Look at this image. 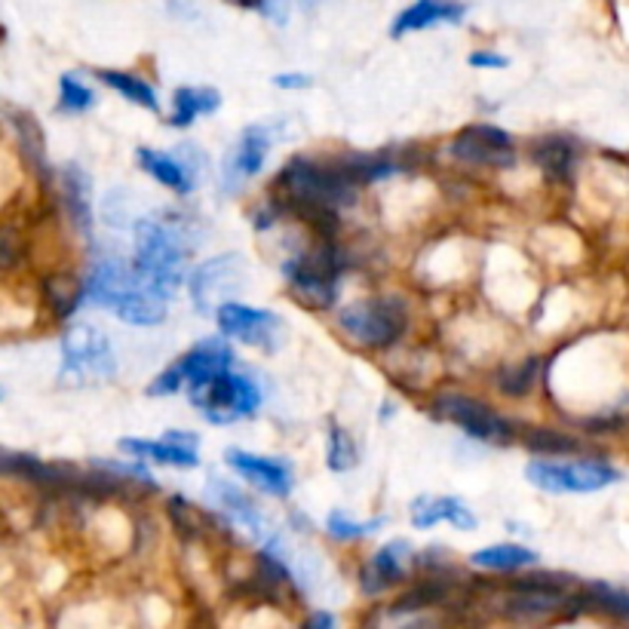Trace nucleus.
<instances>
[{
    "label": "nucleus",
    "mask_w": 629,
    "mask_h": 629,
    "mask_svg": "<svg viewBox=\"0 0 629 629\" xmlns=\"http://www.w3.org/2000/svg\"><path fill=\"white\" fill-rule=\"evenodd\" d=\"M187 262V240L184 227L166 219H144L135 227V267L148 286L158 295L170 298L182 283Z\"/></svg>",
    "instance_id": "obj_1"
},
{
    "label": "nucleus",
    "mask_w": 629,
    "mask_h": 629,
    "mask_svg": "<svg viewBox=\"0 0 629 629\" xmlns=\"http://www.w3.org/2000/svg\"><path fill=\"white\" fill-rule=\"evenodd\" d=\"M280 184L298 200L304 212L332 210V206H342L356 197V182L344 166H316L302 158L288 163L280 175Z\"/></svg>",
    "instance_id": "obj_2"
},
{
    "label": "nucleus",
    "mask_w": 629,
    "mask_h": 629,
    "mask_svg": "<svg viewBox=\"0 0 629 629\" xmlns=\"http://www.w3.org/2000/svg\"><path fill=\"white\" fill-rule=\"evenodd\" d=\"M342 326L351 338L366 347H390L408 328L406 304L396 298H372V302L351 304L342 314Z\"/></svg>",
    "instance_id": "obj_3"
},
{
    "label": "nucleus",
    "mask_w": 629,
    "mask_h": 629,
    "mask_svg": "<svg viewBox=\"0 0 629 629\" xmlns=\"http://www.w3.org/2000/svg\"><path fill=\"white\" fill-rule=\"evenodd\" d=\"M108 375H114V356L105 335L87 323L68 328L62 338V381L83 384V381L108 378Z\"/></svg>",
    "instance_id": "obj_4"
},
{
    "label": "nucleus",
    "mask_w": 629,
    "mask_h": 629,
    "mask_svg": "<svg viewBox=\"0 0 629 629\" xmlns=\"http://www.w3.org/2000/svg\"><path fill=\"white\" fill-rule=\"evenodd\" d=\"M191 399H194L197 408H203V415L215 420V424H227V420L252 415L255 408L262 406L258 387H255L250 378L231 375V372H222V375H215L206 387L191 390Z\"/></svg>",
    "instance_id": "obj_5"
},
{
    "label": "nucleus",
    "mask_w": 629,
    "mask_h": 629,
    "mask_svg": "<svg viewBox=\"0 0 629 629\" xmlns=\"http://www.w3.org/2000/svg\"><path fill=\"white\" fill-rule=\"evenodd\" d=\"M525 476L531 486L544 491H599L620 479V473L599 460L584 464H550V460H531L525 467Z\"/></svg>",
    "instance_id": "obj_6"
},
{
    "label": "nucleus",
    "mask_w": 629,
    "mask_h": 629,
    "mask_svg": "<svg viewBox=\"0 0 629 629\" xmlns=\"http://www.w3.org/2000/svg\"><path fill=\"white\" fill-rule=\"evenodd\" d=\"M246 267L240 255H224V258H212V262L200 264L194 276H191V298L200 314L210 316L219 311L227 298L246 286Z\"/></svg>",
    "instance_id": "obj_7"
},
{
    "label": "nucleus",
    "mask_w": 629,
    "mask_h": 629,
    "mask_svg": "<svg viewBox=\"0 0 629 629\" xmlns=\"http://www.w3.org/2000/svg\"><path fill=\"white\" fill-rule=\"evenodd\" d=\"M342 262L338 252L332 246H319V250L307 252L302 258H292L286 264V274L292 280V288L307 298L316 307H326L335 302V280H338Z\"/></svg>",
    "instance_id": "obj_8"
},
{
    "label": "nucleus",
    "mask_w": 629,
    "mask_h": 629,
    "mask_svg": "<svg viewBox=\"0 0 629 629\" xmlns=\"http://www.w3.org/2000/svg\"><path fill=\"white\" fill-rule=\"evenodd\" d=\"M436 412L446 415L448 420H455L460 430H467L476 439H486V443H507L513 436L510 420L500 418L498 412H491V408L476 403L470 396H439L436 399Z\"/></svg>",
    "instance_id": "obj_9"
},
{
    "label": "nucleus",
    "mask_w": 629,
    "mask_h": 629,
    "mask_svg": "<svg viewBox=\"0 0 629 629\" xmlns=\"http://www.w3.org/2000/svg\"><path fill=\"white\" fill-rule=\"evenodd\" d=\"M455 158L467 160V163H483V166H510L516 154H513L510 135L498 126H486L476 123L460 132L455 144H452Z\"/></svg>",
    "instance_id": "obj_10"
},
{
    "label": "nucleus",
    "mask_w": 629,
    "mask_h": 629,
    "mask_svg": "<svg viewBox=\"0 0 629 629\" xmlns=\"http://www.w3.org/2000/svg\"><path fill=\"white\" fill-rule=\"evenodd\" d=\"M215 323H219V328H222L224 335L240 338V342L246 344H271L276 332L283 328L280 316L271 314V311H258V307H246V304H234V302H227L219 307Z\"/></svg>",
    "instance_id": "obj_11"
},
{
    "label": "nucleus",
    "mask_w": 629,
    "mask_h": 629,
    "mask_svg": "<svg viewBox=\"0 0 629 629\" xmlns=\"http://www.w3.org/2000/svg\"><path fill=\"white\" fill-rule=\"evenodd\" d=\"M148 286L139 274V267L135 264H123L118 258H108L102 262L95 271H92L90 283H87V295H90L92 302L102 304V307H118L126 295H132L135 288Z\"/></svg>",
    "instance_id": "obj_12"
},
{
    "label": "nucleus",
    "mask_w": 629,
    "mask_h": 629,
    "mask_svg": "<svg viewBox=\"0 0 629 629\" xmlns=\"http://www.w3.org/2000/svg\"><path fill=\"white\" fill-rule=\"evenodd\" d=\"M227 464L234 467L240 476H246L252 486L264 488L271 495H288L292 488V470H288L283 460H271V458H258V455H246V452H236L231 448L227 452Z\"/></svg>",
    "instance_id": "obj_13"
},
{
    "label": "nucleus",
    "mask_w": 629,
    "mask_h": 629,
    "mask_svg": "<svg viewBox=\"0 0 629 629\" xmlns=\"http://www.w3.org/2000/svg\"><path fill=\"white\" fill-rule=\"evenodd\" d=\"M175 366L182 368L184 384H187L191 390H200V387H206L215 375H222V372L231 368V351H227L222 342H203L197 344L194 351H187Z\"/></svg>",
    "instance_id": "obj_14"
},
{
    "label": "nucleus",
    "mask_w": 629,
    "mask_h": 629,
    "mask_svg": "<svg viewBox=\"0 0 629 629\" xmlns=\"http://www.w3.org/2000/svg\"><path fill=\"white\" fill-rule=\"evenodd\" d=\"M460 19H464V3L458 0H415L408 10L396 16L390 34L403 38L408 31H420V28L439 26V22H460Z\"/></svg>",
    "instance_id": "obj_15"
},
{
    "label": "nucleus",
    "mask_w": 629,
    "mask_h": 629,
    "mask_svg": "<svg viewBox=\"0 0 629 629\" xmlns=\"http://www.w3.org/2000/svg\"><path fill=\"white\" fill-rule=\"evenodd\" d=\"M412 556V547L406 540H396V544H387L375 552V559L363 571V590L366 592H381L387 590L390 584H396L399 577L406 575V562Z\"/></svg>",
    "instance_id": "obj_16"
},
{
    "label": "nucleus",
    "mask_w": 629,
    "mask_h": 629,
    "mask_svg": "<svg viewBox=\"0 0 629 629\" xmlns=\"http://www.w3.org/2000/svg\"><path fill=\"white\" fill-rule=\"evenodd\" d=\"M436 523H452L458 528H476V516L458 498H420L412 504V525L433 528Z\"/></svg>",
    "instance_id": "obj_17"
},
{
    "label": "nucleus",
    "mask_w": 629,
    "mask_h": 629,
    "mask_svg": "<svg viewBox=\"0 0 629 629\" xmlns=\"http://www.w3.org/2000/svg\"><path fill=\"white\" fill-rule=\"evenodd\" d=\"M62 187H65V203L71 219L78 224L83 234H90L92 227V191H90V175L80 170L78 163H68L62 172Z\"/></svg>",
    "instance_id": "obj_18"
},
{
    "label": "nucleus",
    "mask_w": 629,
    "mask_h": 629,
    "mask_svg": "<svg viewBox=\"0 0 629 629\" xmlns=\"http://www.w3.org/2000/svg\"><path fill=\"white\" fill-rule=\"evenodd\" d=\"M114 314L123 323H132V326H158V323H163V316H166V307H163V295H158L151 286H142L135 288L132 295H126L114 307Z\"/></svg>",
    "instance_id": "obj_19"
},
{
    "label": "nucleus",
    "mask_w": 629,
    "mask_h": 629,
    "mask_svg": "<svg viewBox=\"0 0 629 629\" xmlns=\"http://www.w3.org/2000/svg\"><path fill=\"white\" fill-rule=\"evenodd\" d=\"M271 130L267 126H250L240 139V148H236L234 160H231V170L240 175V179H250L255 172H262L264 160H267V151H271Z\"/></svg>",
    "instance_id": "obj_20"
},
{
    "label": "nucleus",
    "mask_w": 629,
    "mask_h": 629,
    "mask_svg": "<svg viewBox=\"0 0 629 629\" xmlns=\"http://www.w3.org/2000/svg\"><path fill=\"white\" fill-rule=\"evenodd\" d=\"M120 448L130 452L135 458H151L160 460V464H175V467H197V448L179 446L172 439H163V443H139V439H120Z\"/></svg>",
    "instance_id": "obj_21"
},
{
    "label": "nucleus",
    "mask_w": 629,
    "mask_h": 629,
    "mask_svg": "<svg viewBox=\"0 0 629 629\" xmlns=\"http://www.w3.org/2000/svg\"><path fill=\"white\" fill-rule=\"evenodd\" d=\"M139 163H142L144 172H151L160 184H166L172 191H179V194L191 191V175L184 172V163H179L172 154L139 148Z\"/></svg>",
    "instance_id": "obj_22"
},
{
    "label": "nucleus",
    "mask_w": 629,
    "mask_h": 629,
    "mask_svg": "<svg viewBox=\"0 0 629 629\" xmlns=\"http://www.w3.org/2000/svg\"><path fill=\"white\" fill-rule=\"evenodd\" d=\"M535 163L540 170L547 172L550 179H568L571 175V166H575V142L571 139H562V135H550L535 148Z\"/></svg>",
    "instance_id": "obj_23"
},
{
    "label": "nucleus",
    "mask_w": 629,
    "mask_h": 629,
    "mask_svg": "<svg viewBox=\"0 0 629 629\" xmlns=\"http://www.w3.org/2000/svg\"><path fill=\"white\" fill-rule=\"evenodd\" d=\"M3 470L19 473L28 483L47 488H59L65 486V483H74V476H68L62 467H47V464H40V460H34L31 455H3Z\"/></svg>",
    "instance_id": "obj_24"
},
{
    "label": "nucleus",
    "mask_w": 629,
    "mask_h": 629,
    "mask_svg": "<svg viewBox=\"0 0 629 629\" xmlns=\"http://www.w3.org/2000/svg\"><path fill=\"white\" fill-rule=\"evenodd\" d=\"M222 105V95L210 87H182L175 90V114H172V123L175 126H187L191 120L200 118V114H210L215 108Z\"/></svg>",
    "instance_id": "obj_25"
},
{
    "label": "nucleus",
    "mask_w": 629,
    "mask_h": 629,
    "mask_svg": "<svg viewBox=\"0 0 629 629\" xmlns=\"http://www.w3.org/2000/svg\"><path fill=\"white\" fill-rule=\"evenodd\" d=\"M10 123H13L16 135H19V148L22 154L31 163V170L43 172V163H47V148H43V130L40 123L28 111H16L10 114Z\"/></svg>",
    "instance_id": "obj_26"
},
{
    "label": "nucleus",
    "mask_w": 629,
    "mask_h": 629,
    "mask_svg": "<svg viewBox=\"0 0 629 629\" xmlns=\"http://www.w3.org/2000/svg\"><path fill=\"white\" fill-rule=\"evenodd\" d=\"M470 562L476 568H495V571H513V568H525V565L538 562V556L516 544H500V547H488V550L473 552Z\"/></svg>",
    "instance_id": "obj_27"
},
{
    "label": "nucleus",
    "mask_w": 629,
    "mask_h": 629,
    "mask_svg": "<svg viewBox=\"0 0 629 629\" xmlns=\"http://www.w3.org/2000/svg\"><path fill=\"white\" fill-rule=\"evenodd\" d=\"M210 495L219 507H224V510L234 516L236 523H243L246 528H250V531H258V528H262V519H258V513H255V507H252V500L243 498V495H240L234 486H227L224 479L222 483H219V479H212Z\"/></svg>",
    "instance_id": "obj_28"
},
{
    "label": "nucleus",
    "mask_w": 629,
    "mask_h": 629,
    "mask_svg": "<svg viewBox=\"0 0 629 629\" xmlns=\"http://www.w3.org/2000/svg\"><path fill=\"white\" fill-rule=\"evenodd\" d=\"M99 78L105 80L111 90H118L120 95H126L130 102H135V105L148 108V111H158L160 108L158 92H154L151 83H144V80L123 74V71H99Z\"/></svg>",
    "instance_id": "obj_29"
},
{
    "label": "nucleus",
    "mask_w": 629,
    "mask_h": 629,
    "mask_svg": "<svg viewBox=\"0 0 629 629\" xmlns=\"http://www.w3.org/2000/svg\"><path fill=\"white\" fill-rule=\"evenodd\" d=\"M47 298H50V307L55 311V316H71L74 307L80 302V286L74 276H53L47 280Z\"/></svg>",
    "instance_id": "obj_30"
},
{
    "label": "nucleus",
    "mask_w": 629,
    "mask_h": 629,
    "mask_svg": "<svg viewBox=\"0 0 629 629\" xmlns=\"http://www.w3.org/2000/svg\"><path fill=\"white\" fill-rule=\"evenodd\" d=\"M525 446L531 448L535 455H571L580 448L575 436L556 430H531L525 436Z\"/></svg>",
    "instance_id": "obj_31"
},
{
    "label": "nucleus",
    "mask_w": 629,
    "mask_h": 629,
    "mask_svg": "<svg viewBox=\"0 0 629 629\" xmlns=\"http://www.w3.org/2000/svg\"><path fill=\"white\" fill-rule=\"evenodd\" d=\"M342 166L347 170V175H351L356 184L375 182V179H384V175H390V172L399 170L394 160L387 158H351L344 160Z\"/></svg>",
    "instance_id": "obj_32"
},
{
    "label": "nucleus",
    "mask_w": 629,
    "mask_h": 629,
    "mask_svg": "<svg viewBox=\"0 0 629 629\" xmlns=\"http://www.w3.org/2000/svg\"><path fill=\"white\" fill-rule=\"evenodd\" d=\"M535 378H538V359H528V363H523V366L504 368L498 378L500 394H507V396L528 394V390H531V384H535Z\"/></svg>",
    "instance_id": "obj_33"
},
{
    "label": "nucleus",
    "mask_w": 629,
    "mask_h": 629,
    "mask_svg": "<svg viewBox=\"0 0 629 629\" xmlns=\"http://www.w3.org/2000/svg\"><path fill=\"white\" fill-rule=\"evenodd\" d=\"M587 602L596 605V608H602L608 615L629 620V592L611 590V587H605V584H592L590 592H587Z\"/></svg>",
    "instance_id": "obj_34"
},
{
    "label": "nucleus",
    "mask_w": 629,
    "mask_h": 629,
    "mask_svg": "<svg viewBox=\"0 0 629 629\" xmlns=\"http://www.w3.org/2000/svg\"><path fill=\"white\" fill-rule=\"evenodd\" d=\"M356 464V448H354V439L347 436L344 430H335L328 433V467L332 470H351Z\"/></svg>",
    "instance_id": "obj_35"
},
{
    "label": "nucleus",
    "mask_w": 629,
    "mask_h": 629,
    "mask_svg": "<svg viewBox=\"0 0 629 629\" xmlns=\"http://www.w3.org/2000/svg\"><path fill=\"white\" fill-rule=\"evenodd\" d=\"M59 87H62V90H59L62 92V99H59V108H62V111L80 114V111H87V108H92V102H95V99H92V92L87 90V87L74 78V74H65Z\"/></svg>",
    "instance_id": "obj_36"
},
{
    "label": "nucleus",
    "mask_w": 629,
    "mask_h": 629,
    "mask_svg": "<svg viewBox=\"0 0 629 629\" xmlns=\"http://www.w3.org/2000/svg\"><path fill=\"white\" fill-rule=\"evenodd\" d=\"M378 525H381V519H375V523H368V525H359V523H351L344 513H332V516H328V535L338 540L366 538V535H372Z\"/></svg>",
    "instance_id": "obj_37"
},
{
    "label": "nucleus",
    "mask_w": 629,
    "mask_h": 629,
    "mask_svg": "<svg viewBox=\"0 0 629 629\" xmlns=\"http://www.w3.org/2000/svg\"><path fill=\"white\" fill-rule=\"evenodd\" d=\"M446 596V587H439V584H424L418 590L406 592L399 602H396L394 611H418V608H427V605H436L439 599Z\"/></svg>",
    "instance_id": "obj_38"
},
{
    "label": "nucleus",
    "mask_w": 629,
    "mask_h": 629,
    "mask_svg": "<svg viewBox=\"0 0 629 629\" xmlns=\"http://www.w3.org/2000/svg\"><path fill=\"white\" fill-rule=\"evenodd\" d=\"M184 384V375H182V368L179 366H172V368H166L163 375H160L151 387H148V394L151 396H166V394H175L179 387Z\"/></svg>",
    "instance_id": "obj_39"
},
{
    "label": "nucleus",
    "mask_w": 629,
    "mask_h": 629,
    "mask_svg": "<svg viewBox=\"0 0 629 629\" xmlns=\"http://www.w3.org/2000/svg\"><path fill=\"white\" fill-rule=\"evenodd\" d=\"M470 65H476V68H507V59H504V55H495V53H473Z\"/></svg>",
    "instance_id": "obj_40"
},
{
    "label": "nucleus",
    "mask_w": 629,
    "mask_h": 629,
    "mask_svg": "<svg viewBox=\"0 0 629 629\" xmlns=\"http://www.w3.org/2000/svg\"><path fill=\"white\" fill-rule=\"evenodd\" d=\"M276 87H307L311 83V78L307 74H280V78H274Z\"/></svg>",
    "instance_id": "obj_41"
},
{
    "label": "nucleus",
    "mask_w": 629,
    "mask_h": 629,
    "mask_svg": "<svg viewBox=\"0 0 629 629\" xmlns=\"http://www.w3.org/2000/svg\"><path fill=\"white\" fill-rule=\"evenodd\" d=\"M332 623H335V620H332V617L328 615H314L311 617V620H307V623H304V627H332Z\"/></svg>",
    "instance_id": "obj_42"
},
{
    "label": "nucleus",
    "mask_w": 629,
    "mask_h": 629,
    "mask_svg": "<svg viewBox=\"0 0 629 629\" xmlns=\"http://www.w3.org/2000/svg\"><path fill=\"white\" fill-rule=\"evenodd\" d=\"M304 7H314V3H319V0H302Z\"/></svg>",
    "instance_id": "obj_43"
}]
</instances>
